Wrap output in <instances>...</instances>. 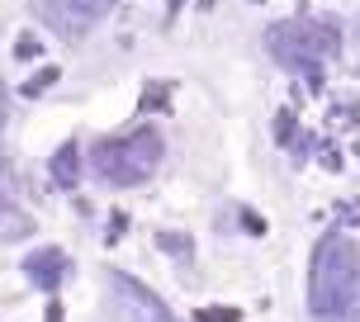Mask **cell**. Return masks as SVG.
<instances>
[{
    "instance_id": "1",
    "label": "cell",
    "mask_w": 360,
    "mask_h": 322,
    "mask_svg": "<svg viewBox=\"0 0 360 322\" xmlns=\"http://www.w3.org/2000/svg\"><path fill=\"white\" fill-rule=\"evenodd\" d=\"M308 308L318 322H360V247L327 233L308 270Z\"/></svg>"
},
{
    "instance_id": "2",
    "label": "cell",
    "mask_w": 360,
    "mask_h": 322,
    "mask_svg": "<svg viewBox=\"0 0 360 322\" xmlns=\"http://www.w3.org/2000/svg\"><path fill=\"white\" fill-rule=\"evenodd\" d=\"M337 24L332 19H285L266 34L270 57L289 72H318L327 57H337Z\"/></svg>"
},
{
    "instance_id": "3",
    "label": "cell",
    "mask_w": 360,
    "mask_h": 322,
    "mask_svg": "<svg viewBox=\"0 0 360 322\" xmlns=\"http://www.w3.org/2000/svg\"><path fill=\"white\" fill-rule=\"evenodd\" d=\"M162 133H152V128H133V133H124V138H109V143L95 147V176L109 180V185H119V190H128V185H143L157 166H162Z\"/></svg>"
},
{
    "instance_id": "4",
    "label": "cell",
    "mask_w": 360,
    "mask_h": 322,
    "mask_svg": "<svg viewBox=\"0 0 360 322\" xmlns=\"http://www.w3.org/2000/svg\"><path fill=\"white\" fill-rule=\"evenodd\" d=\"M38 19L62 38H86L114 10V0H34Z\"/></svg>"
},
{
    "instance_id": "5",
    "label": "cell",
    "mask_w": 360,
    "mask_h": 322,
    "mask_svg": "<svg viewBox=\"0 0 360 322\" xmlns=\"http://www.w3.org/2000/svg\"><path fill=\"white\" fill-rule=\"evenodd\" d=\"M109 304H114L119 322H180V318H171V308L152 289L128 280L124 270H109Z\"/></svg>"
},
{
    "instance_id": "6",
    "label": "cell",
    "mask_w": 360,
    "mask_h": 322,
    "mask_svg": "<svg viewBox=\"0 0 360 322\" xmlns=\"http://www.w3.org/2000/svg\"><path fill=\"white\" fill-rule=\"evenodd\" d=\"M24 270H29V280H34L38 289H57L62 280H67V251L43 247V251H34V256L24 261Z\"/></svg>"
},
{
    "instance_id": "7",
    "label": "cell",
    "mask_w": 360,
    "mask_h": 322,
    "mask_svg": "<svg viewBox=\"0 0 360 322\" xmlns=\"http://www.w3.org/2000/svg\"><path fill=\"white\" fill-rule=\"evenodd\" d=\"M53 176H57V185H67V190L81 180V157H76V143H67V147L53 157Z\"/></svg>"
},
{
    "instance_id": "8",
    "label": "cell",
    "mask_w": 360,
    "mask_h": 322,
    "mask_svg": "<svg viewBox=\"0 0 360 322\" xmlns=\"http://www.w3.org/2000/svg\"><path fill=\"white\" fill-rule=\"evenodd\" d=\"M29 228H34V223H29L24 214H15V209H0V237H5V242H15V237H29Z\"/></svg>"
},
{
    "instance_id": "9",
    "label": "cell",
    "mask_w": 360,
    "mask_h": 322,
    "mask_svg": "<svg viewBox=\"0 0 360 322\" xmlns=\"http://www.w3.org/2000/svg\"><path fill=\"white\" fill-rule=\"evenodd\" d=\"M157 247H162V251H176V256H190V242H185L180 233H162V237H157Z\"/></svg>"
},
{
    "instance_id": "10",
    "label": "cell",
    "mask_w": 360,
    "mask_h": 322,
    "mask_svg": "<svg viewBox=\"0 0 360 322\" xmlns=\"http://www.w3.org/2000/svg\"><path fill=\"white\" fill-rule=\"evenodd\" d=\"M53 81H57V67H43V72H38V76H34V81H29L24 90H29V95H38V90H48Z\"/></svg>"
},
{
    "instance_id": "11",
    "label": "cell",
    "mask_w": 360,
    "mask_h": 322,
    "mask_svg": "<svg viewBox=\"0 0 360 322\" xmlns=\"http://www.w3.org/2000/svg\"><path fill=\"white\" fill-rule=\"evenodd\" d=\"M237 308H204V322H237Z\"/></svg>"
},
{
    "instance_id": "12",
    "label": "cell",
    "mask_w": 360,
    "mask_h": 322,
    "mask_svg": "<svg viewBox=\"0 0 360 322\" xmlns=\"http://www.w3.org/2000/svg\"><path fill=\"white\" fill-rule=\"evenodd\" d=\"M15 57H24V62H29V57H38V38H29V34H24V38L15 43Z\"/></svg>"
},
{
    "instance_id": "13",
    "label": "cell",
    "mask_w": 360,
    "mask_h": 322,
    "mask_svg": "<svg viewBox=\"0 0 360 322\" xmlns=\"http://www.w3.org/2000/svg\"><path fill=\"white\" fill-rule=\"evenodd\" d=\"M5 119H10V95H5V86H0V128H5Z\"/></svg>"
}]
</instances>
